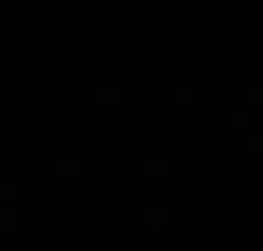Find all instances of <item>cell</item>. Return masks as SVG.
Returning <instances> with one entry per match:
<instances>
[]
</instances>
